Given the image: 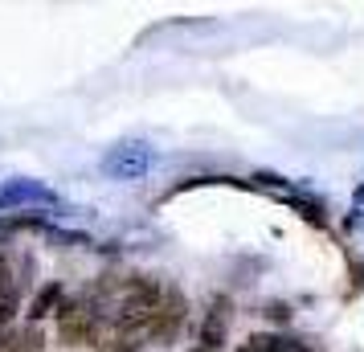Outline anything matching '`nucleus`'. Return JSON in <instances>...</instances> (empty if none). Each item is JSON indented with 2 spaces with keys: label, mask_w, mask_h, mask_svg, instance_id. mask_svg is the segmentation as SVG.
Wrapping results in <instances>:
<instances>
[{
  "label": "nucleus",
  "mask_w": 364,
  "mask_h": 352,
  "mask_svg": "<svg viewBox=\"0 0 364 352\" xmlns=\"http://www.w3.org/2000/svg\"><path fill=\"white\" fill-rule=\"evenodd\" d=\"M156 164V151L139 139H127V144H115V148L102 156V176L107 181H144Z\"/></svg>",
  "instance_id": "1"
},
{
  "label": "nucleus",
  "mask_w": 364,
  "mask_h": 352,
  "mask_svg": "<svg viewBox=\"0 0 364 352\" xmlns=\"http://www.w3.org/2000/svg\"><path fill=\"white\" fill-rule=\"evenodd\" d=\"M29 205H58V193L41 181H29V176L0 181V213L4 209H29Z\"/></svg>",
  "instance_id": "2"
},
{
  "label": "nucleus",
  "mask_w": 364,
  "mask_h": 352,
  "mask_svg": "<svg viewBox=\"0 0 364 352\" xmlns=\"http://www.w3.org/2000/svg\"><path fill=\"white\" fill-rule=\"evenodd\" d=\"M230 319H233V303L225 299V295H217V299L209 303V311H205V324H200V344H205V352H217L225 344Z\"/></svg>",
  "instance_id": "3"
},
{
  "label": "nucleus",
  "mask_w": 364,
  "mask_h": 352,
  "mask_svg": "<svg viewBox=\"0 0 364 352\" xmlns=\"http://www.w3.org/2000/svg\"><path fill=\"white\" fill-rule=\"evenodd\" d=\"M237 352H311L307 340H295V336H250L246 344H237Z\"/></svg>",
  "instance_id": "4"
},
{
  "label": "nucleus",
  "mask_w": 364,
  "mask_h": 352,
  "mask_svg": "<svg viewBox=\"0 0 364 352\" xmlns=\"http://www.w3.org/2000/svg\"><path fill=\"white\" fill-rule=\"evenodd\" d=\"M0 352H41V332L37 328H9V332H0Z\"/></svg>",
  "instance_id": "5"
},
{
  "label": "nucleus",
  "mask_w": 364,
  "mask_h": 352,
  "mask_svg": "<svg viewBox=\"0 0 364 352\" xmlns=\"http://www.w3.org/2000/svg\"><path fill=\"white\" fill-rule=\"evenodd\" d=\"M53 311H62V283H50V287L37 291L33 307H29V319H46V316H53Z\"/></svg>",
  "instance_id": "6"
},
{
  "label": "nucleus",
  "mask_w": 364,
  "mask_h": 352,
  "mask_svg": "<svg viewBox=\"0 0 364 352\" xmlns=\"http://www.w3.org/2000/svg\"><path fill=\"white\" fill-rule=\"evenodd\" d=\"M282 201L287 205H295L299 213H303V218L311 221V225H323V221H328V213H323V205L319 201H311V197H299V193H279Z\"/></svg>",
  "instance_id": "7"
},
{
  "label": "nucleus",
  "mask_w": 364,
  "mask_h": 352,
  "mask_svg": "<svg viewBox=\"0 0 364 352\" xmlns=\"http://www.w3.org/2000/svg\"><path fill=\"white\" fill-rule=\"evenodd\" d=\"M21 230H41L37 218H0V246H9V238L21 234Z\"/></svg>",
  "instance_id": "8"
},
{
  "label": "nucleus",
  "mask_w": 364,
  "mask_h": 352,
  "mask_svg": "<svg viewBox=\"0 0 364 352\" xmlns=\"http://www.w3.org/2000/svg\"><path fill=\"white\" fill-rule=\"evenodd\" d=\"M266 316H270V319H291V307H287V303H270V307H266Z\"/></svg>",
  "instance_id": "9"
},
{
  "label": "nucleus",
  "mask_w": 364,
  "mask_h": 352,
  "mask_svg": "<svg viewBox=\"0 0 364 352\" xmlns=\"http://www.w3.org/2000/svg\"><path fill=\"white\" fill-rule=\"evenodd\" d=\"M123 352H135V348H123Z\"/></svg>",
  "instance_id": "10"
}]
</instances>
